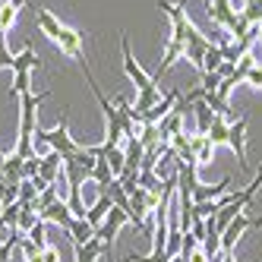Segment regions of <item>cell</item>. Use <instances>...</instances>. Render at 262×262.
I'll return each mask as SVG.
<instances>
[{"label": "cell", "instance_id": "6da1fadb", "mask_svg": "<svg viewBox=\"0 0 262 262\" xmlns=\"http://www.w3.org/2000/svg\"><path fill=\"white\" fill-rule=\"evenodd\" d=\"M120 54H123V73H126V79L136 85V92L158 85V82H155V76H148V73L142 70V63L136 60L133 48H129V38H126V32H120Z\"/></svg>", "mask_w": 262, "mask_h": 262}, {"label": "cell", "instance_id": "7a4b0ae2", "mask_svg": "<svg viewBox=\"0 0 262 262\" xmlns=\"http://www.w3.org/2000/svg\"><path fill=\"white\" fill-rule=\"evenodd\" d=\"M38 133H41V136L48 139V145L54 148V152H60L63 158L76 155L79 148H82V145H79L76 139L70 136V129H67V117H60V120H57V126H51V129H41V126H38Z\"/></svg>", "mask_w": 262, "mask_h": 262}, {"label": "cell", "instance_id": "3957f363", "mask_svg": "<svg viewBox=\"0 0 262 262\" xmlns=\"http://www.w3.org/2000/svg\"><path fill=\"white\" fill-rule=\"evenodd\" d=\"M253 228H262V218H253L250 212L237 215V218L228 224V228L221 231V250L234 253V250H237V243L243 240V234H247V231H253Z\"/></svg>", "mask_w": 262, "mask_h": 262}, {"label": "cell", "instance_id": "277c9868", "mask_svg": "<svg viewBox=\"0 0 262 262\" xmlns=\"http://www.w3.org/2000/svg\"><path fill=\"white\" fill-rule=\"evenodd\" d=\"M247 126H250V114H240L228 129V148L237 155L240 167H247Z\"/></svg>", "mask_w": 262, "mask_h": 262}, {"label": "cell", "instance_id": "5b68a950", "mask_svg": "<svg viewBox=\"0 0 262 262\" xmlns=\"http://www.w3.org/2000/svg\"><path fill=\"white\" fill-rule=\"evenodd\" d=\"M126 224H129V215L114 205V209L107 212V218L101 221V228H95V237H98L101 243H107V247H114V240H117L120 228H126Z\"/></svg>", "mask_w": 262, "mask_h": 262}, {"label": "cell", "instance_id": "8992f818", "mask_svg": "<svg viewBox=\"0 0 262 262\" xmlns=\"http://www.w3.org/2000/svg\"><path fill=\"white\" fill-rule=\"evenodd\" d=\"M82 41H85V35L82 32H76V29H70V26H63V32H60V38L54 41L67 57H73V60H79V63H85L82 60Z\"/></svg>", "mask_w": 262, "mask_h": 262}, {"label": "cell", "instance_id": "52a82bcc", "mask_svg": "<svg viewBox=\"0 0 262 262\" xmlns=\"http://www.w3.org/2000/svg\"><path fill=\"white\" fill-rule=\"evenodd\" d=\"M41 221H48V224H57V228H63V231H70L73 228V212H70V205H67V199H57V202H51L48 209L41 212Z\"/></svg>", "mask_w": 262, "mask_h": 262}, {"label": "cell", "instance_id": "ba28073f", "mask_svg": "<svg viewBox=\"0 0 262 262\" xmlns=\"http://www.w3.org/2000/svg\"><path fill=\"white\" fill-rule=\"evenodd\" d=\"M190 152H193V161L196 164H209L215 158V142L205 136V133H196V136H190Z\"/></svg>", "mask_w": 262, "mask_h": 262}, {"label": "cell", "instance_id": "9c48e42d", "mask_svg": "<svg viewBox=\"0 0 262 262\" xmlns=\"http://www.w3.org/2000/svg\"><path fill=\"white\" fill-rule=\"evenodd\" d=\"M35 23H38V29L48 35L51 41H57V38H60V32H63V23H60V19H57V16H54L51 10L38 7V10H35Z\"/></svg>", "mask_w": 262, "mask_h": 262}, {"label": "cell", "instance_id": "30bf717a", "mask_svg": "<svg viewBox=\"0 0 262 262\" xmlns=\"http://www.w3.org/2000/svg\"><path fill=\"white\" fill-rule=\"evenodd\" d=\"M63 174V155L60 152H48L41 158V167H38V177L48 180V183H57V177Z\"/></svg>", "mask_w": 262, "mask_h": 262}, {"label": "cell", "instance_id": "8fae6325", "mask_svg": "<svg viewBox=\"0 0 262 262\" xmlns=\"http://www.w3.org/2000/svg\"><path fill=\"white\" fill-rule=\"evenodd\" d=\"M76 250V262H101L104 253H111L107 243H101L98 237H92L89 243H82V247H73Z\"/></svg>", "mask_w": 262, "mask_h": 262}, {"label": "cell", "instance_id": "7c38bea8", "mask_svg": "<svg viewBox=\"0 0 262 262\" xmlns=\"http://www.w3.org/2000/svg\"><path fill=\"white\" fill-rule=\"evenodd\" d=\"M114 209V199H111L107 193H98V199L92 202V209L85 212V221L92 224V228H101V221L107 218V212Z\"/></svg>", "mask_w": 262, "mask_h": 262}, {"label": "cell", "instance_id": "4fadbf2b", "mask_svg": "<svg viewBox=\"0 0 262 262\" xmlns=\"http://www.w3.org/2000/svg\"><path fill=\"white\" fill-rule=\"evenodd\" d=\"M193 114H196V133H209L212 123L218 120V114H215V111L205 104L202 98H199V101H193Z\"/></svg>", "mask_w": 262, "mask_h": 262}, {"label": "cell", "instance_id": "5bb4252c", "mask_svg": "<svg viewBox=\"0 0 262 262\" xmlns=\"http://www.w3.org/2000/svg\"><path fill=\"white\" fill-rule=\"evenodd\" d=\"M23 7H29V0H4L0 4V29L10 32V26L16 23V16H19Z\"/></svg>", "mask_w": 262, "mask_h": 262}, {"label": "cell", "instance_id": "9a60e30c", "mask_svg": "<svg viewBox=\"0 0 262 262\" xmlns=\"http://www.w3.org/2000/svg\"><path fill=\"white\" fill-rule=\"evenodd\" d=\"M183 117L186 114H180V111H171L161 123H158V136H161V142H167L174 133H183Z\"/></svg>", "mask_w": 262, "mask_h": 262}, {"label": "cell", "instance_id": "2e32d148", "mask_svg": "<svg viewBox=\"0 0 262 262\" xmlns=\"http://www.w3.org/2000/svg\"><path fill=\"white\" fill-rule=\"evenodd\" d=\"M67 237L73 240V247H82V243H89L92 237H95V228H92L85 218H76V221H73V228L67 231Z\"/></svg>", "mask_w": 262, "mask_h": 262}, {"label": "cell", "instance_id": "e0dca14e", "mask_svg": "<svg viewBox=\"0 0 262 262\" xmlns=\"http://www.w3.org/2000/svg\"><path fill=\"white\" fill-rule=\"evenodd\" d=\"M123 155H126V167L142 171V158H145V145L139 139H126L123 142Z\"/></svg>", "mask_w": 262, "mask_h": 262}, {"label": "cell", "instance_id": "ac0fdd59", "mask_svg": "<svg viewBox=\"0 0 262 262\" xmlns=\"http://www.w3.org/2000/svg\"><path fill=\"white\" fill-rule=\"evenodd\" d=\"M38 54H35V48H23L19 54L13 57V73H32V70H38Z\"/></svg>", "mask_w": 262, "mask_h": 262}, {"label": "cell", "instance_id": "d6986e66", "mask_svg": "<svg viewBox=\"0 0 262 262\" xmlns=\"http://www.w3.org/2000/svg\"><path fill=\"white\" fill-rule=\"evenodd\" d=\"M4 177L13 180V183H23L26 180V158H19L16 152L7 155V164H4Z\"/></svg>", "mask_w": 262, "mask_h": 262}, {"label": "cell", "instance_id": "ffe728a7", "mask_svg": "<svg viewBox=\"0 0 262 262\" xmlns=\"http://www.w3.org/2000/svg\"><path fill=\"white\" fill-rule=\"evenodd\" d=\"M111 180H114V171H111V164H107L104 158H98V164H95V171H92V183H95L98 190L104 193L107 186H111Z\"/></svg>", "mask_w": 262, "mask_h": 262}, {"label": "cell", "instance_id": "44dd1931", "mask_svg": "<svg viewBox=\"0 0 262 262\" xmlns=\"http://www.w3.org/2000/svg\"><path fill=\"white\" fill-rule=\"evenodd\" d=\"M23 205V202H19ZM41 215H38V209H35V205H23V212H19V221H16V231H19L23 237L35 228V221H38Z\"/></svg>", "mask_w": 262, "mask_h": 262}, {"label": "cell", "instance_id": "7402d4cb", "mask_svg": "<svg viewBox=\"0 0 262 262\" xmlns=\"http://www.w3.org/2000/svg\"><path fill=\"white\" fill-rule=\"evenodd\" d=\"M13 202H19V183L0 177V209H7V205H13Z\"/></svg>", "mask_w": 262, "mask_h": 262}, {"label": "cell", "instance_id": "603a6c76", "mask_svg": "<svg viewBox=\"0 0 262 262\" xmlns=\"http://www.w3.org/2000/svg\"><path fill=\"white\" fill-rule=\"evenodd\" d=\"M221 63H224V48L212 45L209 51H205V60H202V73H218V70H221Z\"/></svg>", "mask_w": 262, "mask_h": 262}, {"label": "cell", "instance_id": "cb8c5ba5", "mask_svg": "<svg viewBox=\"0 0 262 262\" xmlns=\"http://www.w3.org/2000/svg\"><path fill=\"white\" fill-rule=\"evenodd\" d=\"M228 129H231V120H224V117H218L215 123H212V129L205 136H209L212 142H215V148L218 145H228Z\"/></svg>", "mask_w": 262, "mask_h": 262}, {"label": "cell", "instance_id": "d4e9b609", "mask_svg": "<svg viewBox=\"0 0 262 262\" xmlns=\"http://www.w3.org/2000/svg\"><path fill=\"white\" fill-rule=\"evenodd\" d=\"M183 231L180 228H171V234H167V247H164V256L167 259H174V256H180V250H183Z\"/></svg>", "mask_w": 262, "mask_h": 262}, {"label": "cell", "instance_id": "484cf974", "mask_svg": "<svg viewBox=\"0 0 262 262\" xmlns=\"http://www.w3.org/2000/svg\"><path fill=\"white\" fill-rule=\"evenodd\" d=\"M104 161L111 164V171H114V177H120L126 171V155H123V145L120 148H111V152L104 155Z\"/></svg>", "mask_w": 262, "mask_h": 262}, {"label": "cell", "instance_id": "4316f807", "mask_svg": "<svg viewBox=\"0 0 262 262\" xmlns=\"http://www.w3.org/2000/svg\"><path fill=\"white\" fill-rule=\"evenodd\" d=\"M240 16H243L250 26H259V23H262V0H247V4H243V10H240Z\"/></svg>", "mask_w": 262, "mask_h": 262}, {"label": "cell", "instance_id": "83f0119b", "mask_svg": "<svg viewBox=\"0 0 262 262\" xmlns=\"http://www.w3.org/2000/svg\"><path fill=\"white\" fill-rule=\"evenodd\" d=\"M19 250H23V259H26V262H45L41 247H35L29 237H23V240H19Z\"/></svg>", "mask_w": 262, "mask_h": 262}, {"label": "cell", "instance_id": "f1b7e54d", "mask_svg": "<svg viewBox=\"0 0 262 262\" xmlns=\"http://www.w3.org/2000/svg\"><path fill=\"white\" fill-rule=\"evenodd\" d=\"M32 92V73H13V95H29Z\"/></svg>", "mask_w": 262, "mask_h": 262}, {"label": "cell", "instance_id": "f546056e", "mask_svg": "<svg viewBox=\"0 0 262 262\" xmlns=\"http://www.w3.org/2000/svg\"><path fill=\"white\" fill-rule=\"evenodd\" d=\"M45 228H48V221H41V218H38V221H35V228H32V231L26 234V237H29V240L35 243V247H48V237H45Z\"/></svg>", "mask_w": 262, "mask_h": 262}, {"label": "cell", "instance_id": "4dcf8cb0", "mask_svg": "<svg viewBox=\"0 0 262 262\" xmlns=\"http://www.w3.org/2000/svg\"><path fill=\"white\" fill-rule=\"evenodd\" d=\"M243 82H247L250 89H256V92H262V63H253L247 70V76H243Z\"/></svg>", "mask_w": 262, "mask_h": 262}, {"label": "cell", "instance_id": "1f68e13d", "mask_svg": "<svg viewBox=\"0 0 262 262\" xmlns=\"http://www.w3.org/2000/svg\"><path fill=\"white\" fill-rule=\"evenodd\" d=\"M126 262H167V256H164V253H148V256L126 253Z\"/></svg>", "mask_w": 262, "mask_h": 262}, {"label": "cell", "instance_id": "d6a6232c", "mask_svg": "<svg viewBox=\"0 0 262 262\" xmlns=\"http://www.w3.org/2000/svg\"><path fill=\"white\" fill-rule=\"evenodd\" d=\"M13 57L16 54H10L7 41H0V70H13Z\"/></svg>", "mask_w": 262, "mask_h": 262}, {"label": "cell", "instance_id": "836d02e7", "mask_svg": "<svg viewBox=\"0 0 262 262\" xmlns=\"http://www.w3.org/2000/svg\"><path fill=\"white\" fill-rule=\"evenodd\" d=\"M41 256H45V262H60V250L51 247V243H48V247H41Z\"/></svg>", "mask_w": 262, "mask_h": 262}, {"label": "cell", "instance_id": "e575fe53", "mask_svg": "<svg viewBox=\"0 0 262 262\" xmlns=\"http://www.w3.org/2000/svg\"><path fill=\"white\" fill-rule=\"evenodd\" d=\"M186 262H209V256H205V250L199 247V250H193L190 256H186Z\"/></svg>", "mask_w": 262, "mask_h": 262}, {"label": "cell", "instance_id": "d590c367", "mask_svg": "<svg viewBox=\"0 0 262 262\" xmlns=\"http://www.w3.org/2000/svg\"><path fill=\"white\" fill-rule=\"evenodd\" d=\"M256 45L262 48V23H259V35H256Z\"/></svg>", "mask_w": 262, "mask_h": 262}, {"label": "cell", "instance_id": "8d00e7d4", "mask_svg": "<svg viewBox=\"0 0 262 262\" xmlns=\"http://www.w3.org/2000/svg\"><path fill=\"white\" fill-rule=\"evenodd\" d=\"M167 262H186V256H174V259H167Z\"/></svg>", "mask_w": 262, "mask_h": 262}, {"label": "cell", "instance_id": "74e56055", "mask_svg": "<svg viewBox=\"0 0 262 262\" xmlns=\"http://www.w3.org/2000/svg\"><path fill=\"white\" fill-rule=\"evenodd\" d=\"M0 41H4V29H0Z\"/></svg>", "mask_w": 262, "mask_h": 262}]
</instances>
